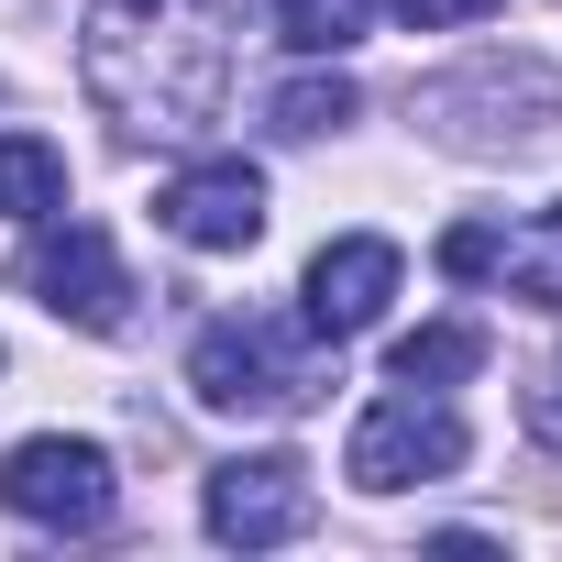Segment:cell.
Wrapping results in <instances>:
<instances>
[{"label": "cell", "mask_w": 562, "mask_h": 562, "mask_svg": "<svg viewBox=\"0 0 562 562\" xmlns=\"http://www.w3.org/2000/svg\"><path fill=\"white\" fill-rule=\"evenodd\" d=\"M78 78L133 144L199 133L232 89V0H89Z\"/></svg>", "instance_id": "obj_1"}, {"label": "cell", "mask_w": 562, "mask_h": 562, "mask_svg": "<svg viewBox=\"0 0 562 562\" xmlns=\"http://www.w3.org/2000/svg\"><path fill=\"white\" fill-rule=\"evenodd\" d=\"M321 331L310 321H276V310H221L188 342V397L221 419H299L321 397Z\"/></svg>", "instance_id": "obj_2"}, {"label": "cell", "mask_w": 562, "mask_h": 562, "mask_svg": "<svg viewBox=\"0 0 562 562\" xmlns=\"http://www.w3.org/2000/svg\"><path fill=\"white\" fill-rule=\"evenodd\" d=\"M463 452H474V430H463V408H452L441 386H386V397L353 419L342 474H353L364 496H397V485H441V474H463Z\"/></svg>", "instance_id": "obj_3"}, {"label": "cell", "mask_w": 562, "mask_h": 562, "mask_svg": "<svg viewBox=\"0 0 562 562\" xmlns=\"http://www.w3.org/2000/svg\"><path fill=\"white\" fill-rule=\"evenodd\" d=\"M23 299H45L67 331H122V321H133V276H122L111 232H89V221H45V232L23 243Z\"/></svg>", "instance_id": "obj_4"}, {"label": "cell", "mask_w": 562, "mask_h": 562, "mask_svg": "<svg viewBox=\"0 0 562 562\" xmlns=\"http://www.w3.org/2000/svg\"><path fill=\"white\" fill-rule=\"evenodd\" d=\"M0 507L34 518V529H111L122 485H111V452L100 441L45 430V441H12V463H0Z\"/></svg>", "instance_id": "obj_5"}, {"label": "cell", "mask_w": 562, "mask_h": 562, "mask_svg": "<svg viewBox=\"0 0 562 562\" xmlns=\"http://www.w3.org/2000/svg\"><path fill=\"white\" fill-rule=\"evenodd\" d=\"M419 122L463 155H507V144H540L551 133V89L529 67H474V78H441L419 89Z\"/></svg>", "instance_id": "obj_6"}, {"label": "cell", "mask_w": 562, "mask_h": 562, "mask_svg": "<svg viewBox=\"0 0 562 562\" xmlns=\"http://www.w3.org/2000/svg\"><path fill=\"white\" fill-rule=\"evenodd\" d=\"M310 529V463L299 452H243L210 474V540L232 551H276V540H299Z\"/></svg>", "instance_id": "obj_7"}, {"label": "cell", "mask_w": 562, "mask_h": 562, "mask_svg": "<svg viewBox=\"0 0 562 562\" xmlns=\"http://www.w3.org/2000/svg\"><path fill=\"white\" fill-rule=\"evenodd\" d=\"M155 210H166L177 243H199V254H243V243L265 232V177H254L243 155H210V166H177Z\"/></svg>", "instance_id": "obj_8"}, {"label": "cell", "mask_w": 562, "mask_h": 562, "mask_svg": "<svg viewBox=\"0 0 562 562\" xmlns=\"http://www.w3.org/2000/svg\"><path fill=\"white\" fill-rule=\"evenodd\" d=\"M310 310V331L321 342H353V331H375L386 321V299H397V243H375V232H353V243H331L321 265H310V288H299Z\"/></svg>", "instance_id": "obj_9"}, {"label": "cell", "mask_w": 562, "mask_h": 562, "mask_svg": "<svg viewBox=\"0 0 562 562\" xmlns=\"http://www.w3.org/2000/svg\"><path fill=\"white\" fill-rule=\"evenodd\" d=\"M474 364H485V331H474V321H430V331H408V342L386 353V386H441V397H452Z\"/></svg>", "instance_id": "obj_10"}, {"label": "cell", "mask_w": 562, "mask_h": 562, "mask_svg": "<svg viewBox=\"0 0 562 562\" xmlns=\"http://www.w3.org/2000/svg\"><path fill=\"white\" fill-rule=\"evenodd\" d=\"M67 210V155L34 133H0V221H45Z\"/></svg>", "instance_id": "obj_11"}, {"label": "cell", "mask_w": 562, "mask_h": 562, "mask_svg": "<svg viewBox=\"0 0 562 562\" xmlns=\"http://www.w3.org/2000/svg\"><path fill=\"white\" fill-rule=\"evenodd\" d=\"M353 111H364L353 78H288V89H276V133H288V144H321V133H342Z\"/></svg>", "instance_id": "obj_12"}, {"label": "cell", "mask_w": 562, "mask_h": 562, "mask_svg": "<svg viewBox=\"0 0 562 562\" xmlns=\"http://www.w3.org/2000/svg\"><path fill=\"white\" fill-rule=\"evenodd\" d=\"M496 276L518 299H540V310H562V210H540V232H518V243H496Z\"/></svg>", "instance_id": "obj_13"}, {"label": "cell", "mask_w": 562, "mask_h": 562, "mask_svg": "<svg viewBox=\"0 0 562 562\" xmlns=\"http://www.w3.org/2000/svg\"><path fill=\"white\" fill-rule=\"evenodd\" d=\"M276 34H288L299 56H342L364 34V0H276Z\"/></svg>", "instance_id": "obj_14"}, {"label": "cell", "mask_w": 562, "mask_h": 562, "mask_svg": "<svg viewBox=\"0 0 562 562\" xmlns=\"http://www.w3.org/2000/svg\"><path fill=\"white\" fill-rule=\"evenodd\" d=\"M386 12H397L408 34H452V23H485L496 0H386Z\"/></svg>", "instance_id": "obj_15"}, {"label": "cell", "mask_w": 562, "mask_h": 562, "mask_svg": "<svg viewBox=\"0 0 562 562\" xmlns=\"http://www.w3.org/2000/svg\"><path fill=\"white\" fill-rule=\"evenodd\" d=\"M529 430H540V441H551V452H562V364H551V375H540V386H529Z\"/></svg>", "instance_id": "obj_16"}]
</instances>
